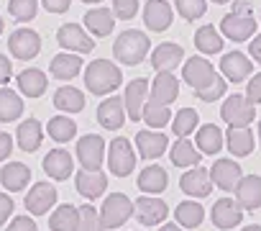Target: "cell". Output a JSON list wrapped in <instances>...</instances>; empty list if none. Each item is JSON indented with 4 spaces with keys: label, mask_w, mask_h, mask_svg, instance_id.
I'll return each mask as SVG.
<instances>
[{
    "label": "cell",
    "mask_w": 261,
    "mask_h": 231,
    "mask_svg": "<svg viewBox=\"0 0 261 231\" xmlns=\"http://www.w3.org/2000/svg\"><path fill=\"white\" fill-rule=\"evenodd\" d=\"M220 115H223V121L230 129H248L251 121L256 119V108H253V103L246 95H230L223 103Z\"/></svg>",
    "instance_id": "obj_5"
},
{
    "label": "cell",
    "mask_w": 261,
    "mask_h": 231,
    "mask_svg": "<svg viewBox=\"0 0 261 231\" xmlns=\"http://www.w3.org/2000/svg\"><path fill=\"white\" fill-rule=\"evenodd\" d=\"M11 75H13V64H11V59H8L6 54H0V85H6V82L11 80Z\"/></svg>",
    "instance_id": "obj_52"
},
{
    "label": "cell",
    "mask_w": 261,
    "mask_h": 231,
    "mask_svg": "<svg viewBox=\"0 0 261 231\" xmlns=\"http://www.w3.org/2000/svg\"><path fill=\"white\" fill-rule=\"evenodd\" d=\"M31 180V170L23 165V162H8L3 170H0V182H3L6 190L11 193H18L29 185Z\"/></svg>",
    "instance_id": "obj_24"
},
{
    "label": "cell",
    "mask_w": 261,
    "mask_h": 231,
    "mask_svg": "<svg viewBox=\"0 0 261 231\" xmlns=\"http://www.w3.org/2000/svg\"><path fill=\"white\" fill-rule=\"evenodd\" d=\"M248 52H251V57L261 64V36H253L251 39V47H248Z\"/></svg>",
    "instance_id": "obj_54"
},
{
    "label": "cell",
    "mask_w": 261,
    "mask_h": 231,
    "mask_svg": "<svg viewBox=\"0 0 261 231\" xmlns=\"http://www.w3.org/2000/svg\"><path fill=\"white\" fill-rule=\"evenodd\" d=\"M85 3H100V0H85Z\"/></svg>",
    "instance_id": "obj_58"
},
{
    "label": "cell",
    "mask_w": 261,
    "mask_h": 231,
    "mask_svg": "<svg viewBox=\"0 0 261 231\" xmlns=\"http://www.w3.org/2000/svg\"><path fill=\"white\" fill-rule=\"evenodd\" d=\"M246 98H248L253 105H256V103H261V72H258V75H253V80H248Z\"/></svg>",
    "instance_id": "obj_49"
},
{
    "label": "cell",
    "mask_w": 261,
    "mask_h": 231,
    "mask_svg": "<svg viewBox=\"0 0 261 231\" xmlns=\"http://www.w3.org/2000/svg\"><path fill=\"white\" fill-rule=\"evenodd\" d=\"M41 139H44V131H41V124L36 119H29L18 126L16 131V142L23 152H36L41 147Z\"/></svg>",
    "instance_id": "obj_32"
},
{
    "label": "cell",
    "mask_w": 261,
    "mask_h": 231,
    "mask_svg": "<svg viewBox=\"0 0 261 231\" xmlns=\"http://www.w3.org/2000/svg\"><path fill=\"white\" fill-rule=\"evenodd\" d=\"M134 216L141 226H156V223H164V218L169 216V205L162 198L144 195L134 200Z\"/></svg>",
    "instance_id": "obj_7"
},
{
    "label": "cell",
    "mask_w": 261,
    "mask_h": 231,
    "mask_svg": "<svg viewBox=\"0 0 261 231\" xmlns=\"http://www.w3.org/2000/svg\"><path fill=\"white\" fill-rule=\"evenodd\" d=\"M130 216H134V203L123 193H110L100 205V221L105 228H120Z\"/></svg>",
    "instance_id": "obj_4"
},
{
    "label": "cell",
    "mask_w": 261,
    "mask_h": 231,
    "mask_svg": "<svg viewBox=\"0 0 261 231\" xmlns=\"http://www.w3.org/2000/svg\"><path fill=\"white\" fill-rule=\"evenodd\" d=\"M8 11L16 21H31L39 11V0H11Z\"/></svg>",
    "instance_id": "obj_44"
},
{
    "label": "cell",
    "mask_w": 261,
    "mask_h": 231,
    "mask_svg": "<svg viewBox=\"0 0 261 231\" xmlns=\"http://www.w3.org/2000/svg\"><path fill=\"white\" fill-rule=\"evenodd\" d=\"M159 231H185L182 226H174V223H167V226H162Z\"/></svg>",
    "instance_id": "obj_55"
},
{
    "label": "cell",
    "mask_w": 261,
    "mask_h": 231,
    "mask_svg": "<svg viewBox=\"0 0 261 231\" xmlns=\"http://www.w3.org/2000/svg\"><path fill=\"white\" fill-rule=\"evenodd\" d=\"M241 177H243L241 165L233 162V159H218V162L213 165V170H210V180H213V185H218V188L225 190V193L236 190V185H238Z\"/></svg>",
    "instance_id": "obj_17"
},
{
    "label": "cell",
    "mask_w": 261,
    "mask_h": 231,
    "mask_svg": "<svg viewBox=\"0 0 261 231\" xmlns=\"http://www.w3.org/2000/svg\"><path fill=\"white\" fill-rule=\"evenodd\" d=\"M149 36L144 31H136V29H130V31H123L115 44H113V57L128 67H136L144 62L146 52H149Z\"/></svg>",
    "instance_id": "obj_2"
},
{
    "label": "cell",
    "mask_w": 261,
    "mask_h": 231,
    "mask_svg": "<svg viewBox=\"0 0 261 231\" xmlns=\"http://www.w3.org/2000/svg\"><path fill=\"white\" fill-rule=\"evenodd\" d=\"M16 82H18V90H21L26 98H41V95L46 93V85H49L46 75H44L41 70H36V67L23 70Z\"/></svg>",
    "instance_id": "obj_26"
},
{
    "label": "cell",
    "mask_w": 261,
    "mask_h": 231,
    "mask_svg": "<svg viewBox=\"0 0 261 231\" xmlns=\"http://www.w3.org/2000/svg\"><path fill=\"white\" fill-rule=\"evenodd\" d=\"M225 80L220 77V75H215L213 77V82L205 87V90H200V93H195L197 95V100H202V103H213V100H218V98H223L225 95Z\"/></svg>",
    "instance_id": "obj_46"
},
{
    "label": "cell",
    "mask_w": 261,
    "mask_h": 231,
    "mask_svg": "<svg viewBox=\"0 0 261 231\" xmlns=\"http://www.w3.org/2000/svg\"><path fill=\"white\" fill-rule=\"evenodd\" d=\"M205 8H207L205 0H177V11L187 21H195V18L205 16Z\"/></svg>",
    "instance_id": "obj_45"
},
{
    "label": "cell",
    "mask_w": 261,
    "mask_h": 231,
    "mask_svg": "<svg viewBox=\"0 0 261 231\" xmlns=\"http://www.w3.org/2000/svg\"><path fill=\"white\" fill-rule=\"evenodd\" d=\"M213 223L218 226V228H233V226H238L241 223V218H243V208L238 205V200H233V198H220L215 205H213Z\"/></svg>",
    "instance_id": "obj_21"
},
{
    "label": "cell",
    "mask_w": 261,
    "mask_h": 231,
    "mask_svg": "<svg viewBox=\"0 0 261 231\" xmlns=\"http://www.w3.org/2000/svg\"><path fill=\"white\" fill-rule=\"evenodd\" d=\"M11 152H13V139H11V134L0 131V162L8 159V154H11Z\"/></svg>",
    "instance_id": "obj_51"
},
{
    "label": "cell",
    "mask_w": 261,
    "mask_h": 231,
    "mask_svg": "<svg viewBox=\"0 0 261 231\" xmlns=\"http://www.w3.org/2000/svg\"><path fill=\"white\" fill-rule=\"evenodd\" d=\"M97 121H100L102 129H108V131H118V129L123 126V121H125V105H123V98L110 95L108 100H102L100 108H97Z\"/></svg>",
    "instance_id": "obj_18"
},
{
    "label": "cell",
    "mask_w": 261,
    "mask_h": 231,
    "mask_svg": "<svg viewBox=\"0 0 261 231\" xmlns=\"http://www.w3.org/2000/svg\"><path fill=\"white\" fill-rule=\"evenodd\" d=\"M139 13V0H113V16L115 18H134Z\"/></svg>",
    "instance_id": "obj_47"
},
{
    "label": "cell",
    "mask_w": 261,
    "mask_h": 231,
    "mask_svg": "<svg viewBox=\"0 0 261 231\" xmlns=\"http://www.w3.org/2000/svg\"><path fill=\"white\" fill-rule=\"evenodd\" d=\"M6 231H36V221L31 216H16Z\"/></svg>",
    "instance_id": "obj_48"
},
{
    "label": "cell",
    "mask_w": 261,
    "mask_h": 231,
    "mask_svg": "<svg viewBox=\"0 0 261 231\" xmlns=\"http://www.w3.org/2000/svg\"><path fill=\"white\" fill-rule=\"evenodd\" d=\"M225 144L233 157H248L253 152V134L251 129H228Z\"/></svg>",
    "instance_id": "obj_38"
},
{
    "label": "cell",
    "mask_w": 261,
    "mask_h": 231,
    "mask_svg": "<svg viewBox=\"0 0 261 231\" xmlns=\"http://www.w3.org/2000/svg\"><path fill=\"white\" fill-rule=\"evenodd\" d=\"M144 24L151 31H167L172 26V6L167 0H149L144 6Z\"/></svg>",
    "instance_id": "obj_23"
},
{
    "label": "cell",
    "mask_w": 261,
    "mask_h": 231,
    "mask_svg": "<svg viewBox=\"0 0 261 231\" xmlns=\"http://www.w3.org/2000/svg\"><path fill=\"white\" fill-rule=\"evenodd\" d=\"M220 31L230 41H246V39H251L256 34V18H253L251 6L243 3V0H238L236 8L220 21Z\"/></svg>",
    "instance_id": "obj_3"
},
{
    "label": "cell",
    "mask_w": 261,
    "mask_h": 231,
    "mask_svg": "<svg viewBox=\"0 0 261 231\" xmlns=\"http://www.w3.org/2000/svg\"><path fill=\"white\" fill-rule=\"evenodd\" d=\"M57 41H59V47H64L67 52H92L95 49V41L85 34V29L82 26H77V24H64V26H59V31H57Z\"/></svg>",
    "instance_id": "obj_13"
},
{
    "label": "cell",
    "mask_w": 261,
    "mask_h": 231,
    "mask_svg": "<svg viewBox=\"0 0 261 231\" xmlns=\"http://www.w3.org/2000/svg\"><path fill=\"white\" fill-rule=\"evenodd\" d=\"M174 218H177V223L187 231V228H197L200 223H202V218H205V208H202V203H195V200H185V203H179L177 208H174Z\"/></svg>",
    "instance_id": "obj_36"
},
{
    "label": "cell",
    "mask_w": 261,
    "mask_h": 231,
    "mask_svg": "<svg viewBox=\"0 0 261 231\" xmlns=\"http://www.w3.org/2000/svg\"><path fill=\"white\" fill-rule=\"evenodd\" d=\"M195 47L205 54H218L223 49V39H220L215 26H200L195 34Z\"/></svg>",
    "instance_id": "obj_42"
},
{
    "label": "cell",
    "mask_w": 261,
    "mask_h": 231,
    "mask_svg": "<svg viewBox=\"0 0 261 231\" xmlns=\"http://www.w3.org/2000/svg\"><path fill=\"white\" fill-rule=\"evenodd\" d=\"M105 157V139L97 134H85L77 142V159L82 165V170H100Z\"/></svg>",
    "instance_id": "obj_9"
},
{
    "label": "cell",
    "mask_w": 261,
    "mask_h": 231,
    "mask_svg": "<svg viewBox=\"0 0 261 231\" xmlns=\"http://www.w3.org/2000/svg\"><path fill=\"white\" fill-rule=\"evenodd\" d=\"M141 121H146L151 131H154V129H164V126L172 121V110H169V105H164V103H159V100L151 98V100H146V105H144Z\"/></svg>",
    "instance_id": "obj_37"
},
{
    "label": "cell",
    "mask_w": 261,
    "mask_h": 231,
    "mask_svg": "<svg viewBox=\"0 0 261 231\" xmlns=\"http://www.w3.org/2000/svg\"><path fill=\"white\" fill-rule=\"evenodd\" d=\"M167 182H169L167 170L159 167V165H149V167H144L141 175H139V188H141L146 195L164 193V190H167Z\"/></svg>",
    "instance_id": "obj_28"
},
{
    "label": "cell",
    "mask_w": 261,
    "mask_h": 231,
    "mask_svg": "<svg viewBox=\"0 0 261 231\" xmlns=\"http://www.w3.org/2000/svg\"><path fill=\"white\" fill-rule=\"evenodd\" d=\"M77 231H105V226H102V221H100V211H97L92 203H85V205L80 208Z\"/></svg>",
    "instance_id": "obj_43"
},
{
    "label": "cell",
    "mask_w": 261,
    "mask_h": 231,
    "mask_svg": "<svg viewBox=\"0 0 261 231\" xmlns=\"http://www.w3.org/2000/svg\"><path fill=\"white\" fill-rule=\"evenodd\" d=\"M85 26L90 29V34L102 39V36H110V31L115 26V18L108 8H92V11L85 13Z\"/></svg>",
    "instance_id": "obj_34"
},
{
    "label": "cell",
    "mask_w": 261,
    "mask_h": 231,
    "mask_svg": "<svg viewBox=\"0 0 261 231\" xmlns=\"http://www.w3.org/2000/svg\"><path fill=\"white\" fill-rule=\"evenodd\" d=\"M220 70H223L225 80L243 82L251 75V59H246V54H241V52H230L220 59Z\"/></svg>",
    "instance_id": "obj_25"
},
{
    "label": "cell",
    "mask_w": 261,
    "mask_h": 231,
    "mask_svg": "<svg viewBox=\"0 0 261 231\" xmlns=\"http://www.w3.org/2000/svg\"><path fill=\"white\" fill-rule=\"evenodd\" d=\"M120 82L123 75L110 59H95L85 70V85L92 95H108L115 87H120Z\"/></svg>",
    "instance_id": "obj_1"
},
{
    "label": "cell",
    "mask_w": 261,
    "mask_h": 231,
    "mask_svg": "<svg viewBox=\"0 0 261 231\" xmlns=\"http://www.w3.org/2000/svg\"><path fill=\"white\" fill-rule=\"evenodd\" d=\"M197 124H200L197 110H195V108H182V110H177V115L172 119V131H174L179 139H187V136L197 129Z\"/></svg>",
    "instance_id": "obj_41"
},
{
    "label": "cell",
    "mask_w": 261,
    "mask_h": 231,
    "mask_svg": "<svg viewBox=\"0 0 261 231\" xmlns=\"http://www.w3.org/2000/svg\"><path fill=\"white\" fill-rule=\"evenodd\" d=\"M146 100H149V80L139 77V80H130L125 85L123 105H125V113L130 115V121H141V113H144Z\"/></svg>",
    "instance_id": "obj_10"
},
{
    "label": "cell",
    "mask_w": 261,
    "mask_h": 231,
    "mask_svg": "<svg viewBox=\"0 0 261 231\" xmlns=\"http://www.w3.org/2000/svg\"><path fill=\"white\" fill-rule=\"evenodd\" d=\"M8 49L16 59H34L41 52V36L31 29H18L8 39Z\"/></svg>",
    "instance_id": "obj_11"
},
{
    "label": "cell",
    "mask_w": 261,
    "mask_h": 231,
    "mask_svg": "<svg viewBox=\"0 0 261 231\" xmlns=\"http://www.w3.org/2000/svg\"><path fill=\"white\" fill-rule=\"evenodd\" d=\"M213 3H228V0H213Z\"/></svg>",
    "instance_id": "obj_59"
},
{
    "label": "cell",
    "mask_w": 261,
    "mask_h": 231,
    "mask_svg": "<svg viewBox=\"0 0 261 231\" xmlns=\"http://www.w3.org/2000/svg\"><path fill=\"white\" fill-rule=\"evenodd\" d=\"M0 34H3V18H0Z\"/></svg>",
    "instance_id": "obj_60"
},
{
    "label": "cell",
    "mask_w": 261,
    "mask_h": 231,
    "mask_svg": "<svg viewBox=\"0 0 261 231\" xmlns=\"http://www.w3.org/2000/svg\"><path fill=\"white\" fill-rule=\"evenodd\" d=\"M182 59H185V49H182L179 44L164 41V44H159V47L151 52V67H154L156 72H174V70L182 64Z\"/></svg>",
    "instance_id": "obj_16"
},
{
    "label": "cell",
    "mask_w": 261,
    "mask_h": 231,
    "mask_svg": "<svg viewBox=\"0 0 261 231\" xmlns=\"http://www.w3.org/2000/svg\"><path fill=\"white\" fill-rule=\"evenodd\" d=\"M177 95H179V80L174 77V72H159L151 85V98L169 105L172 100H177Z\"/></svg>",
    "instance_id": "obj_27"
},
{
    "label": "cell",
    "mask_w": 261,
    "mask_h": 231,
    "mask_svg": "<svg viewBox=\"0 0 261 231\" xmlns=\"http://www.w3.org/2000/svg\"><path fill=\"white\" fill-rule=\"evenodd\" d=\"M197 162H200V152H197V147L192 142L179 139V142L172 144V165H177V167H197Z\"/></svg>",
    "instance_id": "obj_40"
},
{
    "label": "cell",
    "mask_w": 261,
    "mask_h": 231,
    "mask_svg": "<svg viewBox=\"0 0 261 231\" xmlns=\"http://www.w3.org/2000/svg\"><path fill=\"white\" fill-rule=\"evenodd\" d=\"M74 185H77V193L87 200H97L105 188H108V177L102 170H80L77 177H74Z\"/></svg>",
    "instance_id": "obj_14"
},
{
    "label": "cell",
    "mask_w": 261,
    "mask_h": 231,
    "mask_svg": "<svg viewBox=\"0 0 261 231\" xmlns=\"http://www.w3.org/2000/svg\"><path fill=\"white\" fill-rule=\"evenodd\" d=\"M258 142H261V121H258Z\"/></svg>",
    "instance_id": "obj_57"
},
{
    "label": "cell",
    "mask_w": 261,
    "mask_h": 231,
    "mask_svg": "<svg viewBox=\"0 0 261 231\" xmlns=\"http://www.w3.org/2000/svg\"><path fill=\"white\" fill-rule=\"evenodd\" d=\"M54 105L64 113H80L85 108V93L77 90L74 85H62L54 93Z\"/></svg>",
    "instance_id": "obj_31"
},
{
    "label": "cell",
    "mask_w": 261,
    "mask_h": 231,
    "mask_svg": "<svg viewBox=\"0 0 261 231\" xmlns=\"http://www.w3.org/2000/svg\"><path fill=\"white\" fill-rule=\"evenodd\" d=\"M77 223H80V208H74L72 203L54 208V213L49 216L51 231H77Z\"/></svg>",
    "instance_id": "obj_33"
},
{
    "label": "cell",
    "mask_w": 261,
    "mask_h": 231,
    "mask_svg": "<svg viewBox=\"0 0 261 231\" xmlns=\"http://www.w3.org/2000/svg\"><path fill=\"white\" fill-rule=\"evenodd\" d=\"M236 200L246 211L261 208V177L258 175H246L236 185Z\"/></svg>",
    "instance_id": "obj_20"
},
{
    "label": "cell",
    "mask_w": 261,
    "mask_h": 231,
    "mask_svg": "<svg viewBox=\"0 0 261 231\" xmlns=\"http://www.w3.org/2000/svg\"><path fill=\"white\" fill-rule=\"evenodd\" d=\"M41 167H44V172L51 177V180H67L69 175H72V170H74V159H72V154L67 152V149H51L46 157H44V162H41Z\"/></svg>",
    "instance_id": "obj_19"
},
{
    "label": "cell",
    "mask_w": 261,
    "mask_h": 231,
    "mask_svg": "<svg viewBox=\"0 0 261 231\" xmlns=\"http://www.w3.org/2000/svg\"><path fill=\"white\" fill-rule=\"evenodd\" d=\"M13 200H11V195L8 193H0V223H6L8 221V216L13 213Z\"/></svg>",
    "instance_id": "obj_50"
},
{
    "label": "cell",
    "mask_w": 261,
    "mask_h": 231,
    "mask_svg": "<svg viewBox=\"0 0 261 231\" xmlns=\"http://www.w3.org/2000/svg\"><path fill=\"white\" fill-rule=\"evenodd\" d=\"M215 75H218V72L213 70V64H210L207 59H202V57H192V59H187L185 67H182V80H185L195 93L205 90V87L213 82Z\"/></svg>",
    "instance_id": "obj_8"
},
{
    "label": "cell",
    "mask_w": 261,
    "mask_h": 231,
    "mask_svg": "<svg viewBox=\"0 0 261 231\" xmlns=\"http://www.w3.org/2000/svg\"><path fill=\"white\" fill-rule=\"evenodd\" d=\"M241 231H261V226L258 223H251V226H243Z\"/></svg>",
    "instance_id": "obj_56"
},
{
    "label": "cell",
    "mask_w": 261,
    "mask_h": 231,
    "mask_svg": "<svg viewBox=\"0 0 261 231\" xmlns=\"http://www.w3.org/2000/svg\"><path fill=\"white\" fill-rule=\"evenodd\" d=\"M108 167L115 177H128L136 167V152L130 147V142L125 136H118L110 142V149H108Z\"/></svg>",
    "instance_id": "obj_6"
},
{
    "label": "cell",
    "mask_w": 261,
    "mask_h": 231,
    "mask_svg": "<svg viewBox=\"0 0 261 231\" xmlns=\"http://www.w3.org/2000/svg\"><path fill=\"white\" fill-rule=\"evenodd\" d=\"M44 8L49 13H64L69 11V0H44Z\"/></svg>",
    "instance_id": "obj_53"
},
{
    "label": "cell",
    "mask_w": 261,
    "mask_h": 231,
    "mask_svg": "<svg viewBox=\"0 0 261 231\" xmlns=\"http://www.w3.org/2000/svg\"><path fill=\"white\" fill-rule=\"evenodd\" d=\"M195 144H197L200 154H218L223 149V131L215 124H205V126L197 129Z\"/></svg>",
    "instance_id": "obj_30"
},
{
    "label": "cell",
    "mask_w": 261,
    "mask_h": 231,
    "mask_svg": "<svg viewBox=\"0 0 261 231\" xmlns=\"http://www.w3.org/2000/svg\"><path fill=\"white\" fill-rule=\"evenodd\" d=\"M46 131H49V136H51L54 142L67 144V142L74 139V134H77V124L69 119V115H54V119H49Z\"/></svg>",
    "instance_id": "obj_39"
},
{
    "label": "cell",
    "mask_w": 261,
    "mask_h": 231,
    "mask_svg": "<svg viewBox=\"0 0 261 231\" xmlns=\"http://www.w3.org/2000/svg\"><path fill=\"white\" fill-rule=\"evenodd\" d=\"M179 188H182V193H187L190 198H205V195H210V190H213L210 172L197 165V167H192V170H187V172L182 175Z\"/></svg>",
    "instance_id": "obj_15"
},
{
    "label": "cell",
    "mask_w": 261,
    "mask_h": 231,
    "mask_svg": "<svg viewBox=\"0 0 261 231\" xmlns=\"http://www.w3.org/2000/svg\"><path fill=\"white\" fill-rule=\"evenodd\" d=\"M57 205V188L51 182H36L26 195V208L31 216H44Z\"/></svg>",
    "instance_id": "obj_12"
},
{
    "label": "cell",
    "mask_w": 261,
    "mask_h": 231,
    "mask_svg": "<svg viewBox=\"0 0 261 231\" xmlns=\"http://www.w3.org/2000/svg\"><path fill=\"white\" fill-rule=\"evenodd\" d=\"M21 113H23V100L16 90L11 87H0V121H16L21 119Z\"/></svg>",
    "instance_id": "obj_35"
},
{
    "label": "cell",
    "mask_w": 261,
    "mask_h": 231,
    "mask_svg": "<svg viewBox=\"0 0 261 231\" xmlns=\"http://www.w3.org/2000/svg\"><path fill=\"white\" fill-rule=\"evenodd\" d=\"M167 144H169V139L162 134V131H151V129H146V131H139L136 134V147H139V154L144 157V159H159L164 152H167Z\"/></svg>",
    "instance_id": "obj_22"
},
{
    "label": "cell",
    "mask_w": 261,
    "mask_h": 231,
    "mask_svg": "<svg viewBox=\"0 0 261 231\" xmlns=\"http://www.w3.org/2000/svg\"><path fill=\"white\" fill-rule=\"evenodd\" d=\"M49 70H51V75L57 80H74L80 75V70H82V59L77 54H72V52H62V54H57L51 59Z\"/></svg>",
    "instance_id": "obj_29"
}]
</instances>
